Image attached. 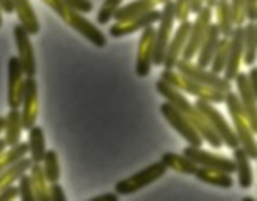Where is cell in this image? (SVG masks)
<instances>
[{
    "mask_svg": "<svg viewBox=\"0 0 257 201\" xmlns=\"http://www.w3.org/2000/svg\"><path fill=\"white\" fill-rule=\"evenodd\" d=\"M0 27H2V9H0Z\"/></svg>",
    "mask_w": 257,
    "mask_h": 201,
    "instance_id": "c3c4849f",
    "label": "cell"
},
{
    "mask_svg": "<svg viewBox=\"0 0 257 201\" xmlns=\"http://www.w3.org/2000/svg\"><path fill=\"white\" fill-rule=\"evenodd\" d=\"M175 22H185L190 15V0H175Z\"/></svg>",
    "mask_w": 257,
    "mask_h": 201,
    "instance_id": "8d00e7d4",
    "label": "cell"
},
{
    "mask_svg": "<svg viewBox=\"0 0 257 201\" xmlns=\"http://www.w3.org/2000/svg\"><path fill=\"white\" fill-rule=\"evenodd\" d=\"M185 157H189L190 161L196 166H203V168H211L218 169V171H224L232 175L234 173V161L225 155H218L213 152L203 150V147H192V145H187L182 152Z\"/></svg>",
    "mask_w": 257,
    "mask_h": 201,
    "instance_id": "ba28073f",
    "label": "cell"
},
{
    "mask_svg": "<svg viewBox=\"0 0 257 201\" xmlns=\"http://www.w3.org/2000/svg\"><path fill=\"white\" fill-rule=\"evenodd\" d=\"M194 176L197 180L204 183H210V185L220 187V189H231L234 185V180L229 173L218 171V169H211V168H203V166H197Z\"/></svg>",
    "mask_w": 257,
    "mask_h": 201,
    "instance_id": "cb8c5ba5",
    "label": "cell"
},
{
    "mask_svg": "<svg viewBox=\"0 0 257 201\" xmlns=\"http://www.w3.org/2000/svg\"><path fill=\"white\" fill-rule=\"evenodd\" d=\"M161 79L169 83L171 86H175V88L183 90V92L197 97V99L208 100L211 105H220V103H224V92L203 85V83L196 81V79L187 78V76L180 74V72H175V69H164V71L161 72Z\"/></svg>",
    "mask_w": 257,
    "mask_h": 201,
    "instance_id": "3957f363",
    "label": "cell"
},
{
    "mask_svg": "<svg viewBox=\"0 0 257 201\" xmlns=\"http://www.w3.org/2000/svg\"><path fill=\"white\" fill-rule=\"evenodd\" d=\"M220 37L222 36H220V32H218L217 25L210 23V27H208L206 34H204L203 41H201L199 48H197V53H196V58H197L196 64L199 65V67H208V65H210L213 51H215V48H217V43Z\"/></svg>",
    "mask_w": 257,
    "mask_h": 201,
    "instance_id": "ffe728a7",
    "label": "cell"
},
{
    "mask_svg": "<svg viewBox=\"0 0 257 201\" xmlns=\"http://www.w3.org/2000/svg\"><path fill=\"white\" fill-rule=\"evenodd\" d=\"M175 69L180 72V74L187 76L190 79H196V81L203 83L206 86H211L215 90H220V92H229L232 90L231 81L224 78L222 74H215L211 72L208 67H199L197 64H194L192 60H185V58H178L175 64Z\"/></svg>",
    "mask_w": 257,
    "mask_h": 201,
    "instance_id": "8992f818",
    "label": "cell"
},
{
    "mask_svg": "<svg viewBox=\"0 0 257 201\" xmlns=\"http://www.w3.org/2000/svg\"><path fill=\"white\" fill-rule=\"evenodd\" d=\"M203 6H204V0H190V13L196 15Z\"/></svg>",
    "mask_w": 257,
    "mask_h": 201,
    "instance_id": "7bdbcfd3",
    "label": "cell"
},
{
    "mask_svg": "<svg viewBox=\"0 0 257 201\" xmlns=\"http://www.w3.org/2000/svg\"><path fill=\"white\" fill-rule=\"evenodd\" d=\"M224 103L227 106V112L229 117H231V122H232V131H234L236 138H238V143L243 150L248 154V157L257 159V141L255 136H253V131L250 129V124L246 120L245 113H243V108L239 105V99L236 95V92L229 90V92L224 93Z\"/></svg>",
    "mask_w": 257,
    "mask_h": 201,
    "instance_id": "7a4b0ae2",
    "label": "cell"
},
{
    "mask_svg": "<svg viewBox=\"0 0 257 201\" xmlns=\"http://www.w3.org/2000/svg\"><path fill=\"white\" fill-rule=\"evenodd\" d=\"M25 72L18 57H11L8 62V105L9 108H20L25 86Z\"/></svg>",
    "mask_w": 257,
    "mask_h": 201,
    "instance_id": "5bb4252c",
    "label": "cell"
},
{
    "mask_svg": "<svg viewBox=\"0 0 257 201\" xmlns=\"http://www.w3.org/2000/svg\"><path fill=\"white\" fill-rule=\"evenodd\" d=\"M166 171H168V168H166L164 162L157 161V162H154V164L147 166L145 169H140V171L134 173V175L127 176V178L114 183V192H116L118 196H131V194H136V192H140L141 189L148 187L150 183L162 178V176L166 175Z\"/></svg>",
    "mask_w": 257,
    "mask_h": 201,
    "instance_id": "277c9868",
    "label": "cell"
},
{
    "mask_svg": "<svg viewBox=\"0 0 257 201\" xmlns=\"http://www.w3.org/2000/svg\"><path fill=\"white\" fill-rule=\"evenodd\" d=\"M194 106H196V108L199 110L204 117H206V120L210 122V126L213 127V131L217 133V136L220 138L222 145H225V147L231 148V150L236 147H239L238 138H236L232 127L229 126V122L224 119V115L215 108V105H211V103H208V100L197 99Z\"/></svg>",
    "mask_w": 257,
    "mask_h": 201,
    "instance_id": "52a82bcc",
    "label": "cell"
},
{
    "mask_svg": "<svg viewBox=\"0 0 257 201\" xmlns=\"http://www.w3.org/2000/svg\"><path fill=\"white\" fill-rule=\"evenodd\" d=\"M161 161L164 162L168 169L182 173V175H194V171H196V168H197L189 157H185L183 154H175V152H166V154H162Z\"/></svg>",
    "mask_w": 257,
    "mask_h": 201,
    "instance_id": "484cf974",
    "label": "cell"
},
{
    "mask_svg": "<svg viewBox=\"0 0 257 201\" xmlns=\"http://www.w3.org/2000/svg\"><path fill=\"white\" fill-rule=\"evenodd\" d=\"M6 148H8V145H6V141H4V140H0V154H2V152H4Z\"/></svg>",
    "mask_w": 257,
    "mask_h": 201,
    "instance_id": "ee69618b",
    "label": "cell"
},
{
    "mask_svg": "<svg viewBox=\"0 0 257 201\" xmlns=\"http://www.w3.org/2000/svg\"><path fill=\"white\" fill-rule=\"evenodd\" d=\"M22 122L23 131H29L37 122V113H39V99H37V81L36 76H27L25 86H23L22 97Z\"/></svg>",
    "mask_w": 257,
    "mask_h": 201,
    "instance_id": "4fadbf2b",
    "label": "cell"
},
{
    "mask_svg": "<svg viewBox=\"0 0 257 201\" xmlns=\"http://www.w3.org/2000/svg\"><path fill=\"white\" fill-rule=\"evenodd\" d=\"M15 44L18 50V60L22 62V67L25 76H36L37 72V64H36V51H34V44L30 41V34L23 29V25L16 23L15 29Z\"/></svg>",
    "mask_w": 257,
    "mask_h": 201,
    "instance_id": "7c38bea8",
    "label": "cell"
},
{
    "mask_svg": "<svg viewBox=\"0 0 257 201\" xmlns=\"http://www.w3.org/2000/svg\"><path fill=\"white\" fill-rule=\"evenodd\" d=\"M257 55V25L255 22H248L243 25V57L241 62L246 67L255 64Z\"/></svg>",
    "mask_w": 257,
    "mask_h": 201,
    "instance_id": "603a6c76",
    "label": "cell"
},
{
    "mask_svg": "<svg viewBox=\"0 0 257 201\" xmlns=\"http://www.w3.org/2000/svg\"><path fill=\"white\" fill-rule=\"evenodd\" d=\"M41 168H43L44 178H46L48 183H55L60 182V161H58V155L55 150H46L43 161H41Z\"/></svg>",
    "mask_w": 257,
    "mask_h": 201,
    "instance_id": "f546056e",
    "label": "cell"
},
{
    "mask_svg": "<svg viewBox=\"0 0 257 201\" xmlns=\"http://www.w3.org/2000/svg\"><path fill=\"white\" fill-rule=\"evenodd\" d=\"M120 197H118L116 192H106V194H99V196L95 197H90V201H118Z\"/></svg>",
    "mask_w": 257,
    "mask_h": 201,
    "instance_id": "60d3db41",
    "label": "cell"
},
{
    "mask_svg": "<svg viewBox=\"0 0 257 201\" xmlns=\"http://www.w3.org/2000/svg\"><path fill=\"white\" fill-rule=\"evenodd\" d=\"M241 57H243V25L234 27L232 34L229 36V50H227V60H225V67L222 71L227 81L232 83L234 76L239 72L241 67Z\"/></svg>",
    "mask_w": 257,
    "mask_h": 201,
    "instance_id": "2e32d148",
    "label": "cell"
},
{
    "mask_svg": "<svg viewBox=\"0 0 257 201\" xmlns=\"http://www.w3.org/2000/svg\"><path fill=\"white\" fill-rule=\"evenodd\" d=\"M27 148H29V157L32 162H41L46 154V138H44V131L39 126H32L29 129V141H27Z\"/></svg>",
    "mask_w": 257,
    "mask_h": 201,
    "instance_id": "d4e9b609",
    "label": "cell"
},
{
    "mask_svg": "<svg viewBox=\"0 0 257 201\" xmlns=\"http://www.w3.org/2000/svg\"><path fill=\"white\" fill-rule=\"evenodd\" d=\"M30 180H32V189L36 194V201H51L50 190L46 187V178H44L43 168H41V162H32L29 169Z\"/></svg>",
    "mask_w": 257,
    "mask_h": 201,
    "instance_id": "f1b7e54d",
    "label": "cell"
},
{
    "mask_svg": "<svg viewBox=\"0 0 257 201\" xmlns=\"http://www.w3.org/2000/svg\"><path fill=\"white\" fill-rule=\"evenodd\" d=\"M245 20L246 22L257 20V0H245Z\"/></svg>",
    "mask_w": 257,
    "mask_h": 201,
    "instance_id": "f35d334b",
    "label": "cell"
},
{
    "mask_svg": "<svg viewBox=\"0 0 257 201\" xmlns=\"http://www.w3.org/2000/svg\"><path fill=\"white\" fill-rule=\"evenodd\" d=\"M13 6H15V11H16V15H18L20 25H23V29H25L30 36H37L41 30V25L29 0H13Z\"/></svg>",
    "mask_w": 257,
    "mask_h": 201,
    "instance_id": "7402d4cb",
    "label": "cell"
},
{
    "mask_svg": "<svg viewBox=\"0 0 257 201\" xmlns=\"http://www.w3.org/2000/svg\"><path fill=\"white\" fill-rule=\"evenodd\" d=\"M215 9H217V23L215 25H217L222 37H229L232 34V29H234L229 0H217L215 2Z\"/></svg>",
    "mask_w": 257,
    "mask_h": 201,
    "instance_id": "83f0119b",
    "label": "cell"
},
{
    "mask_svg": "<svg viewBox=\"0 0 257 201\" xmlns=\"http://www.w3.org/2000/svg\"><path fill=\"white\" fill-rule=\"evenodd\" d=\"M161 113L166 120L169 122V126L187 141V145H192V147H203V138L199 136L196 129L190 126V122L171 105V103H162L161 105Z\"/></svg>",
    "mask_w": 257,
    "mask_h": 201,
    "instance_id": "30bf717a",
    "label": "cell"
},
{
    "mask_svg": "<svg viewBox=\"0 0 257 201\" xmlns=\"http://www.w3.org/2000/svg\"><path fill=\"white\" fill-rule=\"evenodd\" d=\"M234 85H236V95L239 99V105L243 108V113H245L246 120L250 124V129L255 133L257 131V108H255V100H257V93L253 92L252 85L246 79L245 72L239 71L238 74L234 76Z\"/></svg>",
    "mask_w": 257,
    "mask_h": 201,
    "instance_id": "8fae6325",
    "label": "cell"
},
{
    "mask_svg": "<svg viewBox=\"0 0 257 201\" xmlns=\"http://www.w3.org/2000/svg\"><path fill=\"white\" fill-rule=\"evenodd\" d=\"M18 196L23 201H36V194H34L32 180H30L29 173H23L18 178Z\"/></svg>",
    "mask_w": 257,
    "mask_h": 201,
    "instance_id": "836d02e7",
    "label": "cell"
},
{
    "mask_svg": "<svg viewBox=\"0 0 257 201\" xmlns=\"http://www.w3.org/2000/svg\"><path fill=\"white\" fill-rule=\"evenodd\" d=\"M155 88H157V92L161 93L164 99H168V103H171V105L175 106V108L178 110V112L182 113L187 120H189L190 126L199 133V136L203 138L204 141H208L215 150H218V148L222 147L220 138L217 136V133H215L213 127L210 126V122L206 120V117H204L203 113H201L199 110H197L178 88L171 86L169 83L162 81L161 78H159L157 83H155Z\"/></svg>",
    "mask_w": 257,
    "mask_h": 201,
    "instance_id": "6da1fadb",
    "label": "cell"
},
{
    "mask_svg": "<svg viewBox=\"0 0 257 201\" xmlns=\"http://www.w3.org/2000/svg\"><path fill=\"white\" fill-rule=\"evenodd\" d=\"M173 27H175V6L173 0H168L162 4L161 18H159V29L154 34V51H152V62L155 65H162L164 53L168 43L173 36Z\"/></svg>",
    "mask_w": 257,
    "mask_h": 201,
    "instance_id": "5b68a950",
    "label": "cell"
},
{
    "mask_svg": "<svg viewBox=\"0 0 257 201\" xmlns=\"http://www.w3.org/2000/svg\"><path fill=\"white\" fill-rule=\"evenodd\" d=\"M4 141L8 147L20 143L23 134V122H22V112L20 108H9V113L4 117Z\"/></svg>",
    "mask_w": 257,
    "mask_h": 201,
    "instance_id": "44dd1931",
    "label": "cell"
},
{
    "mask_svg": "<svg viewBox=\"0 0 257 201\" xmlns=\"http://www.w3.org/2000/svg\"><path fill=\"white\" fill-rule=\"evenodd\" d=\"M196 22L190 23V30H189V37H187V43L183 46L182 51V57L180 58H185V60H192L197 53V48H199L201 41H203L204 34H206L208 27L211 23V8L208 6H203L199 11L196 13Z\"/></svg>",
    "mask_w": 257,
    "mask_h": 201,
    "instance_id": "9c48e42d",
    "label": "cell"
},
{
    "mask_svg": "<svg viewBox=\"0 0 257 201\" xmlns=\"http://www.w3.org/2000/svg\"><path fill=\"white\" fill-rule=\"evenodd\" d=\"M30 166H32V161H30L29 155H25V157H22L18 162H15V164H11L9 168H6L4 171H0V189L18 182V178L23 173L29 171Z\"/></svg>",
    "mask_w": 257,
    "mask_h": 201,
    "instance_id": "4316f807",
    "label": "cell"
},
{
    "mask_svg": "<svg viewBox=\"0 0 257 201\" xmlns=\"http://www.w3.org/2000/svg\"><path fill=\"white\" fill-rule=\"evenodd\" d=\"M18 197V185H8V187H2L0 189V201H11Z\"/></svg>",
    "mask_w": 257,
    "mask_h": 201,
    "instance_id": "ab89813d",
    "label": "cell"
},
{
    "mask_svg": "<svg viewBox=\"0 0 257 201\" xmlns=\"http://www.w3.org/2000/svg\"><path fill=\"white\" fill-rule=\"evenodd\" d=\"M29 155V148H27L25 141H20V143L8 147L2 154H0V171H4L6 168H9L11 164L18 162L22 157Z\"/></svg>",
    "mask_w": 257,
    "mask_h": 201,
    "instance_id": "4dcf8cb0",
    "label": "cell"
},
{
    "mask_svg": "<svg viewBox=\"0 0 257 201\" xmlns=\"http://www.w3.org/2000/svg\"><path fill=\"white\" fill-rule=\"evenodd\" d=\"M227 50H229V37H220L217 43V48L213 51V57H211V62L208 65L211 72L215 74H222L225 67V60H227Z\"/></svg>",
    "mask_w": 257,
    "mask_h": 201,
    "instance_id": "1f68e13d",
    "label": "cell"
},
{
    "mask_svg": "<svg viewBox=\"0 0 257 201\" xmlns=\"http://www.w3.org/2000/svg\"><path fill=\"white\" fill-rule=\"evenodd\" d=\"M65 4V8L71 9L79 15H90L93 11V2L92 0H62Z\"/></svg>",
    "mask_w": 257,
    "mask_h": 201,
    "instance_id": "d590c367",
    "label": "cell"
},
{
    "mask_svg": "<svg viewBox=\"0 0 257 201\" xmlns=\"http://www.w3.org/2000/svg\"><path fill=\"white\" fill-rule=\"evenodd\" d=\"M189 30H190V22L185 20V22H180L176 32L171 36L168 43V48H166L164 53V60H162V67L164 69H175V64L180 57H182L183 46L187 43V37H189Z\"/></svg>",
    "mask_w": 257,
    "mask_h": 201,
    "instance_id": "ac0fdd59",
    "label": "cell"
},
{
    "mask_svg": "<svg viewBox=\"0 0 257 201\" xmlns=\"http://www.w3.org/2000/svg\"><path fill=\"white\" fill-rule=\"evenodd\" d=\"M215 2H217V0H206V6H208V8L213 9L215 8Z\"/></svg>",
    "mask_w": 257,
    "mask_h": 201,
    "instance_id": "bcb514c9",
    "label": "cell"
},
{
    "mask_svg": "<svg viewBox=\"0 0 257 201\" xmlns=\"http://www.w3.org/2000/svg\"><path fill=\"white\" fill-rule=\"evenodd\" d=\"M159 18H161V11L150 9V11H145V13H141V15L134 16V18H128V20H125V22H116L114 25H111L109 36L114 37V39L128 36V34H134V32H138V30H143L145 27L157 23Z\"/></svg>",
    "mask_w": 257,
    "mask_h": 201,
    "instance_id": "9a60e30c",
    "label": "cell"
},
{
    "mask_svg": "<svg viewBox=\"0 0 257 201\" xmlns=\"http://www.w3.org/2000/svg\"><path fill=\"white\" fill-rule=\"evenodd\" d=\"M123 0H104L102 8L99 9V15H97V23L99 25H107V23L113 20V15L118 8L121 6Z\"/></svg>",
    "mask_w": 257,
    "mask_h": 201,
    "instance_id": "d6a6232c",
    "label": "cell"
},
{
    "mask_svg": "<svg viewBox=\"0 0 257 201\" xmlns=\"http://www.w3.org/2000/svg\"><path fill=\"white\" fill-rule=\"evenodd\" d=\"M50 197H51V201H65L67 197H65V190L62 189V185L58 182H55V183H50Z\"/></svg>",
    "mask_w": 257,
    "mask_h": 201,
    "instance_id": "74e56055",
    "label": "cell"
},
{
    "mask_svg": "<svg viewBox=\"0 0 257 201\" xmlns=\"http://www.w3.org/2000/svg\"><path fill=\"white\" fill-rule=\"evenodd\" d=\"M243 201H255V199H253L252 196H245V197H243Z\"/></svg>",
    "mask_w": 257,
    "mask_h": 201,
    "instance_id": "7dc6e473",
    "label": "cell"
},
{
    "mask_svg": "<svg viewBox=\"0 0 257 201\" xmlns=\"http://www.w3.org/2000/svg\"><path fill=\"white\" fill-rule=\"evenodd\" d=\"M4 124H6L4 117H0V134H2V131H4Z\"/></svg>",
    "mask_w": 257,
    "mask_h": 201,
    "instance_id": "f6af8a7d",
    "label": "cell"
},
{
    "mask_svg": "<svg viewBox=\"0 0 257 201\" xmlns=\"http://www.w3.org/2000/svg\"><path fill=\"white\" fill-rule=\"evenodd\" d=\"M232 161H234V173L238 175V185L241 189H250L253 182V173H252V159L248 157L241 147L232 148Z\"/></svg>",
    "mask_w": 257,
    "mask_h": 201,
    "instance_id": "d6986e66",
    "label": "cell"
},
{
    "mask_svg": "<svg viewBox=\"0 0 257 201\" xmlns=\"http://www.w3.org/2000/svg\"><path fill=\"white\" fill-rule=\"evenodd\" d=\"M0 9H4V13H8V15L15 13V6H13V0H0Z\"/></svg>",
    "mask_w": 257,
    "mask_h": 201,
    "instance_id": "b9f144b4",
    "label": "cell"
},
{
    "mask_svg": "<svg viewBox=\"0 0 257 201\" xmlns=\"http://www.w3.org/2000/svg\"><path fill=\"white\" fill-rule=\"evenodd\" d=\"M154 25H148L143 29L140 37V46H138V58H136V74L140 78H147L152 72V51H154Z\"/></svg>",
    "mask_w": 257,
    "mask_h": 201,
    "instance_id": "e0dca14e",
    "label": "cell"
},
{
    "mask_svg": "<svg viewBox=\"0 0 257 201\" xmlns=\"http://www.w3.org/2000/svg\"><path fill=\"white\" fill-rule=\"evenodd\" d=\"M229 8H231V15H232V23L234 27H241L245 25V0H231L229 2Z\"/></svg>",
    "mask_w": 257,
    "mask_h": 201,
    "instance_id": "e575fe53",
    "label": "cell"
}]
</instances>
